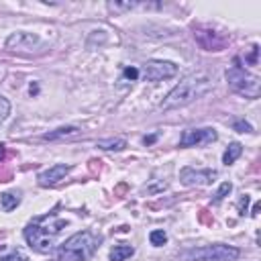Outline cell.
<instances>
[{"instance_id": "cell-1", "label": "cell", "mask_w": 261, "mask_h": 261, "mask_svg": "<svg viewBox=\"0 0 261 261\" xmlns=\"http://www.w3.org/2000/svg\"><path fill=\"white\" fill-rule=\"evenodd\" d=\"M67 226L65 218H59L57 212L51 214H43L37 216L35 220H31L24 228V239L29 243L31 249H35L37 253H49L55 245V239L59 237V232Z\"/></svg>"}, {"instance_id": "cell-2", "label": "cell", "mask_w": 261, "mask_h": 261, "mask_svg": "<svg viewBox=\"0 0 261 261\" xmlns=\"http://www.w3.org/2000/svg\"><path fill=\"white\" fill-rule=\"evenodd\" d=\"M212 90V80L206 75V73H192L188 77H184L161 102V108L163 110H169V108H179V106H186L202 96H206L208 92Z\"/></svg>"}, {"instance_id": "cell-3", "label": "cell", "mask_w": 261, "mask_h": 261, "mask_svg": "<svg viewBox=\"0 0 261 261\" xmlns=\"http://www.w3.org/2000/svg\"><path fill=\"white\" fill-rule=\"evenodd\" d=\"M100 245V237L94 234L92 230H82L65 239L57 251H55V261H88Z\"/></svg>"}, {"instance_id": "cell-4", "label": "cell", "mask_w": 261, "mask_h": 261, "mask_svg": "<svg viewBox=\"0 0 261 261\" xmlns=\"http://www.w3.org/2000/svg\"><path fill=\"white\" fill-rule=\"evenodd\" d=\"M226 82H228V86L237 92V94H241V96H245V98H259V92H261V80L257 77V75H253V73H249L243 65H239L237 61H234V65L232 67H228L226 69Z\"/></svg>"}, {"instance_id": "cell-5", "label": "cell", "mask_w": 261, "mask_h": 261, "mask_svg": "<svg viewBox=\"0 0 261 261\" xmlns=\"http://www.w3.org/2000/svg\"><path fill=\"white\" fill-rule=\"evenodd\" d=\"M241 255V251L237 247L230 245H206V247H198V249H188L179 255V259L184 261H237Z\"/></svg>"}, {"instance_id": "cell-6", "label": "cell", "mask_w": 261, "mask_h": 261, "mask_svg": "<svg viewBox=\"0 0 261 261\" xmlns=\"http://www.w3.org/2000/svg\"><path fill=\"white\" fill-rule=\"evenodd\" d=\"M175 73H177V65L163 59H151L143 67V77L147 82H161V80L173 77Z\"/></svg>"}, {"instance_id": "cell-7", "label": "cell", "mask_w": 261, "mask_h": 261, "mask_svg": "<svg viewBox=\"0 0 261 261\" xmlns=\"http://www.w3.org/2000/svg\"><path fill=\"white\" fill-rule=\"evenodd\" d=\"M216 139H218V135L210 126H206V128H188V130H184V135L179 139V145L181 147H200V145L214 143Z\"/></svg>"}, {"instance_id": "cell-8", "label": "cell", "mask_w": 261, "mask_h": 261, "mask_svg": "<svg viewBox=\"0 0 261 261\" xmlns=\"http://www.w3.org/2000/svg\"><path fill=\"white\" fill-rule=\"evenodd\" d=\"M216 177L214 169H194V167H184L179 171V181L184 186H208Z\"/></svg>"}, {"instance_id": "cell-9", "label": "cell", "mask_w": 261, "mask_h": 261, "mask_svg": "<svg viewBox=\"0 0 261 261\" xmlns=\"http://www.w3.org/2000/svg\"><path fill=\"white\" fill-rule=\"evenodd\" d=\"M69 171H71V165L57 163V165H53V167H49V169L41 171V173L37 175V181H39V186H43V188H51V186L59 184V181H61Z\"/></svg>"}, {"instance_id": "cell-10", "label": "cell", "mask_w": 261, "mask_h": 261, "mask_svg": "<svg viewBox=\"0 0 261 261\" xmlns=\"http://www.w3.org/2000/svg\"><path fill=\"white\" fill-rule=\"evenodd\" d=\"M39 43V39L35 37V35H29V33H14L12 37H8V41H6V47L8 49H18V51H29V49H33L35 45Z\"/></svg>"}, {"instance_id": "cell-11", "label": "cell", "mask_w": 261, "mask_h": 261, "mask_svg": "<svg viewBox=\"0 0 261 261\" xmlns=\"http://www.w3.org/2000/svg\"><path fill=\"white\" fill-rule=\"evenodd\" d=\"M194 37H208V41H204V43H200V47H204L206 51H220L222 47H224V39L218 35V33H214V31H196L194 33Z\"/></svg>"}, {"instance_id": "cell-12", "label": "cell", "mask_w": 261, "mask_h": 261, "mask_svg": "<svg viewBox=\"0 0 261 261\" xmlns=\"http://www.w3.org/2000/svg\"><path fill=\"white\" fill-rule=\"evenodd\" d=\"M80 135H82V130L77 126H61V128H55L51 133H45L43 139L45 141H59V139H75Z\"/></svg>"}, {"instance_id": "cell-13", "label": "cell", "mask_w": 261, "mask_h": 261, "mask_svg": "<svg viewBox=\"0 0 261 261\" xmlns=\"http://www.w3.org/2000/svg\"><path fill=\"white\" fill-rule=\"evenodd\" d=\"M241 153H243V145L241 143H230L228 147H226V151H224V155H222V163L224 165H230V163H234L239 157H241Z\"/></svg>"}, {"instance_id": "cell-14", "label": "cell", "mask_w": 261, "mask_h": 261, "mask_svg": "<svg viewBox=\"0 0 261 261\" xmlns=\"http://www.w3.org/2000/svg\"><path fill=\"white\" fill-rule=\"evenodd\" d=\"M135 255V247L130 245H116L112 251H110V261H124L128 257Z\"/></svg>"}, {"instance_id": "cell-15", "label": "cell", "mask_w": 261, "mask_h": 261, "mask_svg": "<svg viewBox=\"0 0 261 261\" xmlns=\"http://www.w3.org/2000/svg\"><path fill=\"white\" fill-rule=\"evenodd\" d=\"M96 147L106 149V151H122L126 147V141L124 139H100Z\"/></svg>"}, {"instance_id": "cell-16", "label": "cell", "mask_w": 261, "mask_h": 261, "mask_svg": "<svg viewBox=\"0 0 261 261\" xmlns=\"http://www.w3.org/2000/svg\"><path fill=\"white\" fill-rule=\"evenodd\" d=\"M18 202H20V196L14 194V192H6V194L0 196V204H2V210H4V212L14 210V208L18 206Z\"/></svg>"}, {"instance_id": "cell-17", "label": "cell", "mask_w": 261, "mask_h": 261, "mask_svg": "<svg viewBox=\"0 0 261 261\" xmlns=\"http://www.w3.org/2000/svg\"><path fill=\"white\" fill-rule=\"evenodd\" d=\"M230 190H232V184L230 181H224V184H220V188L216 190V194L212 196V204H218V202H222L228 194H230Z\"/></svg>"}, {"instance_id": "cell-18", "label": "cell", "mask_w": 261, "mask_h": 261, "mask_svg": "<svg viewBox=\"0 0 261 261\" xmlns=\"http://www.w3.org/2000/svg\"><path fill=\"white\" fill-rule=\"evenodd\" d=\"M149 241H151V245L161 247V245H165V243H167V234H165V230H151Z\"/></svg>"}, {"instance_id": "cell-19", "label": "cell", "mask_w": 261, "mask_h": 261, "mask_svg": "<svg viewBox=\"0 0 261 261\" xmlns=\"http://www.w3.org/2000/svg\"><path fill=\"white\" fill-rule=\"evenodd\" d=\"M135 6H139V4H137V2H124V4H120V2H108V10H112V12L130 10V8H135Z\"/></svg>"}, {"instance_id": "cell-20", "label": "cell", "mask_w": 261, "mask_h": 261, "mask_svg": "<svg viewBox=\"0 0 261 261\" xmlns=\"http://www.w3.org/2000/svg\"><path fill=\"white\" fill-rule=\"evenodd\" d=\"M0 261H29V257L24 253H20V251H12L10 255L0 257Z\"/></svg>"}, {"instance_id": "cell-21", "label": "cell", "mask_w": 261, "mask_h": 261, "mask_svg": "<svg viewBox=\"0 0 261 261\" xmlns=\"http://www.w3.org/2000/svg\"><path fill=\"white\" fill-rule=\"evenodd\" d=\"M8 112H10V102L4 96H0V122H4V118L8 116Z\"/></svg>"}, {"instance_id": "cell-22", "label": "cell", "mask_w": 261, "mask_h": 261, "mask_svg": "<svg viewBox=\"0 0 261 261\" xmlns=\"http://www.w3.org/2000/svg\"><path fill=\"white\" fill-rule=\"evenodd\" d=\"M232 128L239 130V133H251V130H253V126H251L249 122H245V120H237V122L232 124Z\"/></svg>"}, {"instance_id": "cell-23", "label": "cell", "mask_w": 261, "mask_h": 261, "mask_svg": "<svg viewBox=\"0 0 261 261\" xmlns=\"http://www.w3.org/2000/svg\"><path fill=\"white\" fill-rule=\"evenodd\" d=\"M247 206H249V196H247V194H243V196L239 198V204H237V210H239V214H241V216L247 212Z\"/></svg>"}, {"instance_id": "cell-24", "label": "cell", "mask_w": 261, "mask_h": 261, "mask_svg": "<svg viewBox=\"0 0 261 261\" xmlns=\"http://www.w3.org/2000/svg\"><path fill=\"white\" fill-rule=\"evenodd\" d=\"M257 55H259V45H253V47H251V53L245 57V61L251 63V65H255V63H257Z\"/></svg>"}, {"instance_id": "cell-25", "label": "cell", "mask_w": 261, "mask_h": 261, "mask_svg": "<svg viewBox=\"0 0 261 261\" xmlns=\"http://www.w3.org/2000/svg\"><path fill=\"white\" fill-rule=\"evenodd\" d=\"M124 77L137 80V77H139V69H137V67H126V69H124Z\"/></svg>"}, {"instance_id": "cell-26", "label": "cell", "mask_w": 261, "mask_h": 261, "mask_svg": "<svg viewBox=\"0 0 261 261\" xmlns=\"http://www.w3.org/2000/svg\"><path fill=\"white\" fill-rule=\"evenodd\" d=\"M251 214H253V216H257V214H259V204H255V206H253V212H251Z\"/></svg>"}, {"instance_id": "cell-27", "label": "cell", "mask_w": 261, "mask_h": 261, "mask_svg": "<svg viewBox=\"0 0 261 261\" xmlns=\"http://www.w3.org/2000/svg\"><path fill=\"white\" fill-rule=\"evenodd\" d=\"M2 157H4V145H0V161H2Z\"/></svg>"}]
</instances>
